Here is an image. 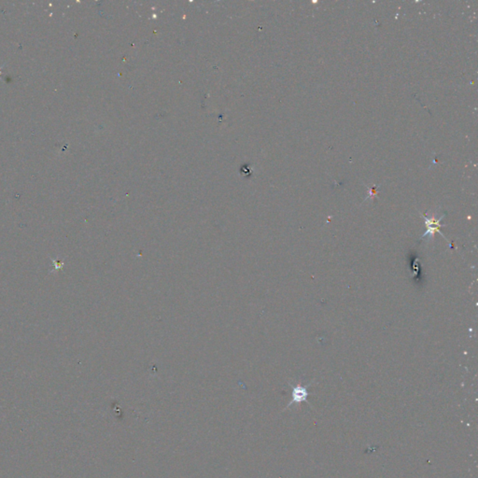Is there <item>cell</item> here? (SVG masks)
<instances>
[{"label":"cell","instance_id":"7a4b0ae2","mask_svg":"<svg viewBox=\"0 0 478 478\" xmlns=\"http://www.w3.org/2000/svg\"><path fill=\"white\" fill-rule=\"evenodd\" d=\"M309 387H310V384L307 387H303L301 385L292 387V400L288 406L293 404H299L302 402H306L308 396V388Z\"/></svg>","mask_w":478,"mask_h":478},{"label":"cell","instance_id":"6da1fadb","mask_svg":"<svg viewBox=\"0 0 478 478\" xmlns=\"http://www.w3.org/2000/svg\"><path fill=\"white\" fill-rule=\"evenodd\" d=\"M423 217H424V219H425V224L428 226V229H427V231L422 235L421 239L425 238V237H432L436 232H438L439 234H441V235H443V236L445 237L444 234H443V233L440 231V229H439V228H441L442 226H445L444 224H441V220L444 219L445 215L442 216L441 218H439L438 219H435L434 218H430V219H429V218L426 217L425 215H423ZM445 238H446V237H445Z\"/></svg>","mask_w":478,"mask_h":478}]
</instances>
